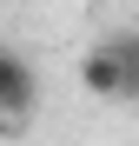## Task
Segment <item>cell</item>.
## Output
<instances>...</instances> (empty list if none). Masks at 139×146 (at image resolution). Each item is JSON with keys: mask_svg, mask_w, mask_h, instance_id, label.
<instances>
[{"mask_svg": "<svg viewBox=\"0 0 139 146\" xmlns=\"http://www.w3.org/2000/svg\"><path fill=\"white\" fill-rule=\"evenodd\" d=\"M40 100V73L13 53V46H0V119H27Z\"/></svg>", "mask_w": 139, "mask_h": 146, "instance_id": "1", "label": "cell"}, {"mask_svg": "<svg viewBox=\"0 0 139 146\" xmlns=\"http://www.w3.org/2000/svg\"><path fill=\"white\" fill-rule=\"evenodd\" d=\"M106 53L126 66V80H132V100H139V33H106Z\"/></svg>", "mask_w": 139, "mask_h": 146, "instance_id": "3", "label": "cell"}, {"mask_svg": "<svg viewBox=\"0 0 139 146\" xmlns=\"http://www.w3.org/2000/svg\"><path fill=\"white\" fill-rule=\"evenodd\" d=\"M80 86L93 93V100H132V80H126V66L106 53V46H93V53L80 60Z\"/></svg>", "mask_w": 139, "mask_h": 146, "instance_id": "2", "label": "cell"}]
</instances>
